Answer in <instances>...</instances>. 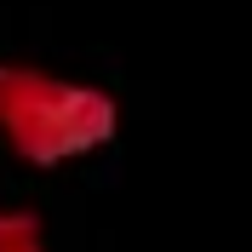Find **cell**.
I'll return each instance as SVG.
<instances>
[{
	"mask_svg": "<svg viewBox=\"0 0 252 252\" xmlns=\"http://www.w3.org/2000/svg\"><path fill=\"white\" fill-rule=\"evenodd\" d=\"M0 252H46L40 218L23 212V206H6V212H0Z\"/></svg>",
	"mask_w": 252,
	"mask_h": 252,
	"instance_id": "obj_2",
	"label": "cell"
},
{
	"mask_svg": "<svg viewBox=\"0 0 252 252\" xmlns=\"http://www.w3.org/2000/svg\"><path fill=\"white\" fill-rule=\"evenodd\" d=\"M121 132L109 92L46 75L29 63H0V143L23 166H69Z\"/></svg>",
	"mask_w": 252,
	"mask_h": 252,
	"instance_id": "obj_1",
	"label": "cell"
}]
</instances>
